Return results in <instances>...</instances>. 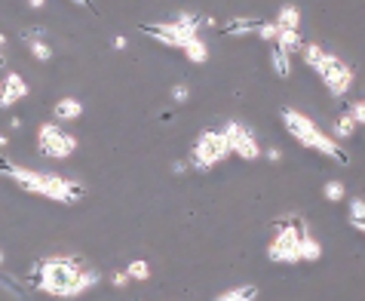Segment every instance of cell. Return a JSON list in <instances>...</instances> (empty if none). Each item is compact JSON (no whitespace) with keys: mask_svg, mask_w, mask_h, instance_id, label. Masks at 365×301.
Returning <instances> with one entry per match:
<instances>
[{"mask_svg":"<svg viewBox=\"0 0 365 301\" xmlns=\"http://www.w3.org/2000/svg\"><path fill=\"white\" fill-rule=\"evenodd\" d=\"M347 218H350V225L359 230V234H365V200H350V206H347Z\"/></svg>","mask_w":365,"mask_h":301,"instance_id":"19","label":"cell"},{"mask_svg":"<svg viewBox=\"0 0 365 301\" xmlns=\"http://www.w3.org/2000/svg\"><path fill=\"white\" fill-rule=\"evenodd\" d=\"M13 182L25 190V194H37V197H46L53 203H80L86 197V188L80 182H71V178L58 175V173H37V169H22L16 166L13 169Z\"/></svg>","mask_w":365,"mask_h":301,"instance_id":"2","label":"cell"},{"mask_svg":"<svg viewBox=\"0 0 365 301\" xmlns=\"http://www.w3.org/2000/svg\"><path fill=\"white\" fill-rule=\"evenodd\" d=\"M141 31L148 37H154L157 44L172 46V49H185L190 40L200 37V28L194 25H185L178 19H169V22H150V25H141Z\"/></svg>","mask_w":365,"mask_h":301,"instance_id":"7","label":"cell"},{"mask_svg":"<svg viewBox=\"0 0 365 301\" xmlns=\"http://www.w3.org/2000/svg\"><path fill=\"white\" fill-rule=\"evenodd\" d=\"M258 22H249V19H233V22H227V28H221V34L227 37H242V34H255Z\"/></svg>","mask_w":365,"mask_h":301,"instance_id":"20","label":"cell"},{"mask_svg":"<svg viewBox=\"0 0 365 301\" xmlns=\"http://www.w3.org/2000/svg\"><path fill=\"white\" fill-rule=\"evenodd\" d=\"M187 98H190V86L187 83H175V86H172V102H175V105H185Z\"/></svg>","mask_w":365,"mask_h":301,"instance_id":"27","label":"cell"},{"mask_svg":"<svg viewBox=\"0 0 365 301\" xmlns=\"http://www.w3.org/2000/svg\"><path fill=\"white\" fill-rule=\"evenodd\" d=\"M322 258V243L310 234V225H304L301 234V262H319Z\"/></svg>","mask_w":365,"mask_h":301,"instance_id":"14","label":"cell"},{"mask_svg":"<svg viewBox=\"0 0 365 301\" xmlns=\"http://www.w3.org/2000/svg\"><path fill=\"white\" fill-rule=\"evenodd\" d=\"M264 154H267V160H273V163H279V160H282V150L279 148H270V150H264Z\"/></svg>","mask_w":365,"mask_h":301,"instance_id":"30","label":"cell"},{"mask_svg":"<svg viewBox=\"0 0 365 301\" xmlns=\"http://www.w3.org/2000/svg\"><path fill=\"white\" fill-rule=\"evenodd\" d=\"M225 129V136H227V145H230V154H237L240 160H258V157H264V148H261L258 142V136L252 133V129L246 123H240V120H230V123L221 126Z\"/></svg>","mask_w":365,"mask_h":301,"instance_id":"9","label":"cell"},{"mask_svg":"<svg viewBox=\"0 0 365 301\" xmlns=\"http://www.w3.org/2000/svg\"><path fill=\"white\" fill-rule=\"evenodd\" d=\"M43 28H31V31H22V40H25V46L31 49V56L37 58V62H49L53 58V49H49V44L43 40Z\"/></svg>","mask_w":365,"mask_h":301,"instance_id":"11","label":"cell"},{"mask_svg":"<svg viewBox=\"0 0 365 301\" xmlns=\"http://www.w3.org/2000/svg\"><path fill=\"white\" fill-rule=\"evenodd\" d=\"M129 283H133V280H129L126 270H117V274H114V286H117V289H126Z\"/></svg>","mask_w":365,"mask_h":301,"instance_id":"28","label":"cell"},{"mask_svg":"<svg viewBox=\"0 0 365 301\" xmlns=\"http://www.w3.org/2000/svg\"><path fill=\"white\" fill-rule=\"evenodd\" d=\"M277 49H282L289 58L295 56V53H301V46H304V40H301V31H279V37H277V44H273Z\"/></svg>","mask_w":365,"mask_h":301,"instance_id":"17","label":"cell"},{"mask_svg":"<svg viewBox=\"0 0 365 301\" xmlns=\"http://www.w3.org/2000/svg\"><path fill=\"white\" fill-rule=\"evenodd\" d=\"M28 93H31V86H28V80L22 74L9 71L4 80H0V108H13L16 102H22V98H28Z\"/></svg>","mask_w":365,"mask_h":301,"instance_id":"10","label":"cell"},{"mask_svg":"<svg viewBox=\"0 0 365 301\" xmlns=\"http://www.w3.org/2000/svg\"><path fill=\"white\" fill-rule=\"evenodd\" d=\"M71 4H77V6H83V9H93V0H71Z\"/></svg>","mask_w":365,"mask_h":301,"instance_id":"32","label":"cell"},{"mask_svg":"<svg viewBox=\"0 0 365 301\" xmlns=\"http://www.w3.org/2000/svg\"><path fill=\"white\" fill-rule=\"evenodd\" d=\"M301 218H282L273 228V240L267 243V258L273 265H298L301 262Z\"/></svg>","mask_w":365,"mask_h":301,"instance_id":"4","label":"cell"},{"mask_svg":"<svg viewBox=\"0 0 365 301\" xmlns=\"http://www.w3.org/2000/svg\"><path fill=\"white\" fill-rule=\"evenodd\" d=\"M101 283V274L77 255H49L34 267V286L53 298H80Z\"/></svg>","mask_w":365,"mask_h":301,"instance_id":"1","label":"cell"},{"mask_svg":"<svg viewBox=\"0 0 365 301\" xmlns=\"http://www.w3.org/2000/svg\"><path fill=\"white\" fill-rule=\"evenodd\" d=\"M353 133H356V120H353L350 114H341L338 123H334V136H338V138H350Z\"/></svg>","mask_w":365,"mask_h":301,"instance_id":"22","label":"cell"},{"mask_svg":"<svg viewBox=\"0 0 365 301\" xmlns=\"http://www.w3.org/2000/svg\"><path fill=\"white\" fill-rule=\"evenodd\" d=\"M270 65H273V71H277L279 77H289V56L282 53V49H277V46L270 49Z\"/></svg>","mask_w":365,"mask_h":301,"instance_id":"21","label":"cell"},{"mask_svg":"<svg viewBox=\"0 0 365 301\" xmlns=\"http://www.w3.org/2000/svg\"><path fill=\"white\" fill-rule=\"evenodd\" d=\"M0 265H4V249H0Z\"/></svg>","mask_w":365,"mask_h":301,"instance_id":"35","label":"cell"},{"mask_svg":"<svg viewBox=\"0 0 365 301\" xmlns=\"http://www.w3.org/2000/svg\"><path fill=\"white\" fill-rule=\"evenodd\" d=\"M277 28L279 31H301V9L295 4H286V6H279V13H277Z\"/></svg>","mask_w":365,"mask_h":301,"instance_id":"13","label":"cell"},{"mask_svg":"<svg viewBox=\"0 0 365 301\" xmlns=\"http://www.w3.org/2000/svg\"><path fill=\"white\" fill-rule=\"evenodd\" d=\"M322 194H326L329 203H341L347 190H344V182H338V178H331V182H326V188H322Z\"/></svg>","mask_w":365,"mask_h":301,"instance_id":"24","label":"cell"},{"mask_svg":"<svg viewBox=\"0 0 365 301\" xmlns=\"http://www.w3.org/2000/svg\"><path fill=\"white\" fill-rule=\"evenodd\" d=\"M319 80H322V86L329 89V93L334 96V98H344L350 93V86H353V68L344 62L341 56H334V53H326V62L319 65Z\"/></svg>","mask_w":365,"mask_h":301,"instance_id":"8","label":"cell"},{"mask_svg":"<svg viewBox=\"0 0 365 301\" xmlns=\"http://www.w3.org/2000/svg\"><path fill=\"white\" fill-rule=\"evenodd\" d=\"M4 62H6V56H4V53H0V68H4Z\"/></svg>","mask_w":365,"mask_h":301,"instance_id":"34","label":"cell"},{"mask_svg":"<svg viewBox=\"0 0 365 301\" xmlns=\"http://www.w3.org/2000/svg\"><path fill=\"white\" fill-rule=\"evenodd\" d=\"M28 6H31V9H43L46 0H28Z\"/></svg>","mask_w":365,"mask_h":301,"instance_id":"31","label":"cell"},{"mask_svg":"<svg viewBox=\"0 0 365 301\" xmlns=\"http://www.w3.org/2000/svg\"><path fill=\"white\" fill-rule=\"evenodd\" d=\"M53 117H56V123H74V120L83 117V102H77V98H58V102L53 105Z\"/></svg>","mask_w":365,"mask_h":301,"instance_id":"12","label":"cell"},{"mask_svg":"<svg viewBox=\"0 0 365 301\" xmlns=\"http://www.w3.org/2000/svg\"><path fill=\"white\" fill-rule=\"evenodd\" d=\"M13 169H16V166L9 163L6 157H0V175H6V178H9V175H13Z\"/></svg>","mask_w":365,"mask_h":301,"instance_id":"29","label":"cell"},{"mask_svg":"<svg viewBox=\"0 0 365 301\" xmlns=\"http://www.w3.org/2000/svg\"><path fill=\"white\" fill-rule=\"evenodd\" d=\"M255 37L267 40V44H277V37H279V28H277V22H258V28H255Z\"/></svg>","mask_w":365,"mask_h":301,"instance_id":"25","label":"cell"},{"mask_svg":"<svg viewBox=\"0 0 365 301\" xmlns=\"http://www.w3.org/2000/svg\"><path fill=\"white\" fill-rule=\"evenodd\" d=\"M347 114L356 120V126H365V98H359V102H350Z\"/></svg>","mask_w":365,"mask_h":301,"instance_id":"26","label":"cell"},{"mask_svg":"<svg viewBox=\"0 0 365 301\" xmlns=\"http://www.w3.org/2000/svg\"><path fill=\"white\" fill-rule=\"evenodd\" d=\"M227 157H230V145H227L225 129H202L194 148H190L187 166L197 169V173H209V169H215L218 163H225Z\"/></svg>","mask_w":365,"mask_h":301,"instance_id":"5","label":"cell"},{"mask_svg":"<svg viewBox=\"0 0 365 301\" xmlns=\"http://www.w3.org/2000/svg\"><path fill=\"white\" fill-rule=\"evenodd\" d=\"M37 150L49 160H68L77 150V136H71L68 129L58 123H40L37 126Z\"/></svg>","mask_w":365,"mask_h":301,"instance_id":"6","label":"cell"},{"mask_svg":"<svg viewBox=\"0 0 365 301\" xmlns=\"http://www.w3.org/2000/svg\"><path fill=\"white\" fill-rule=\"evenodd\" d=\"M298 56L304 58V65H307L313 74H317V71H319V65L326 62V49H322L319 44H304Z\"/></svg>","mask_w":365,"mask_h":301,"instance_id":"16","label":"cell"},{"mask_svg":"<svg viewBox=\"0 0 365 301\" xmlns=\"http://www.w3.org/2000/svg\"><path fill=\"white\" fill-rule=\"evenodd\" d=\"M185 56H187V62H194V65H206V62H209V46H206V40L194 37V40H190V44L185 46Z\"/></svg>","mask_w":365,"mask_h":301,"instance_id":"18","label":"cell"},{"mask_svg":"<svg viewBox=\"0 0 365 301\" xmlns=\"http://www.w3.org/2000/svg\"><path fill=\"white\" fill-rule=\"evenodd\" d=\"M279 117H282V126H286V133L295 138L298 145H304L307 150H317V154L329 157V160H334V163H341V166L350 163L347 150H341V145L334 142L329 133H322V129L313 123L307 114H301L298 108H282Z\"/></svg>","mask_w":365,"mask_h":301,"instance_id":"3","label":"cell"},{"mask_svg":"<svg viewBox=\"0 0 365 301\" xmlns=\"http://www.w3.org/2000/svg\"><path fill=\"white\" fill-rule=\"evenodd\" d=\"M261 295V289L255 283H246V286H233V289H225L221 295H215V301H255Z\"/></svg>","mask_w":365,"mask_h":301,"instance_id":"15","label":"cell"},{"mask_svg":"<svg viewBox=\"0 0 365 301\" xmlns=\"http://www.w3.org/2000/svg\"><path fill=\"white\" fill-rule=\"evenodd\" d=\"M6 145H9V138H6V136H0V148H6Z\"/></svg>","mask_w":365,"mask_h":301,"instance_id":"33","label":"cell"},{"mask_svg":"<svg viewBox=\"0 0 365 301\" xmlns=\"http://www.w3.org/2000/svg\"><path fill=\"white\" fill-rule=\"evenodd\" d=\"M126 274H129V280H148L150 277V265L145 262V258H135V262H129V267H126Z\"/></svg>","mask_w":365,"mask_h":301,"instance_id":"23","label":"cell"}]
</instances>
